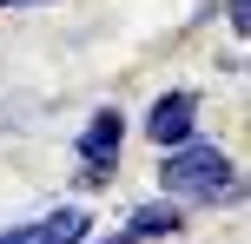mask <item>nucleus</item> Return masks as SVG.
I'll return each instance as SVG.
<instances>
[{"label":"nucleus","instance_id":"20e7f679","mask_svg":"<svg viewBox=\"0 0 251 244\" xmlns=\"http://www.w3.org/2000/svg\"><path fill=\"white\" fill-rule=\"evenodd\" d=\"M178 231H185V205H178V198H146V205L126 218V238L132 244H165Z\"/></svg>","mask_w":251,"mask_h":244},{"label":"nucleus","instance_id":"f257e3e1","mask_svg":"<svg viewBox=\"0 0 251 244\" xmlns=\"http://www.w3.org/2000/svg\"><path fill=\"white\" fill-rule=\"evenodd\" d=\"M159 198H178V205H231L238 198V165H231L225 145H212L205 132L165 145L159 152Z\"/></svg>","mask_w":251,"mask_h":244},{"label":"nucleus","instance_id":"7ed1b4c3","mask_svg":"<svg viewBox=\"0 0 251 244\" xmlns=\"http://www.w3.org/2000/svg\"><path fill=\"white\" fill-rule=\"evenodd\" d=\"M119 152H126V112L119 106H100V112L86 119V132H79V165L119 172Z\"/></svg>","mask_w":251,"mask_h":244},{"label":"nucleus","instance_id":"f03ea898","mask_svg":"<svg viewBox=\"0 0 251 244\" xmlns=\"http://www.w3.org/2000/svg\"><path fill=\"white\" fill-rule=\"evenodd\" d=\"M199 112H205L199 92H192V86H172V92H159V99L146 106L139 132H146L152 152H165V145H178V139H192V132H199Z\"/></svg>","mask_w":251,"mask_h":244},{"label":"nucleus","instance_id":"39448f33","mask_svg":"<svg viewBox=\"0 0 251 244\" xmlns=\"http://www.w3.org/2000/svg\"><path fill=\"white\" fill-rule=\"evenodd\" d=\"M86 238H93L86 205H53L47 218H33V244H86Z\"/></svg>","mask_w":251,"mask_h":244},{"label":"nucleus","instance_id":"1a4fd4ad","mask_svg":"<svg viewBox=\"0 0 251 244\" xmlns=\"http://www.w3.org/2000/svg\"><path fill=\"white\" fill-rule=\"evenodd\" d=\"M86 244H132V238H126V231H113V238H100V231H93Z\"/></svg>","mask_w":251,"mask_h":244},{"label":"nucleus","instance_id":"6e6552de","mask_svg":"<svg viewBox=\"0 0 251 244\" xmlns=\"http://www.w3.org/2000/svg\"><path fill=\"white\" fill-rule=\"evenodd\" d=\"M0 244H33V224H0Z\"/></svg>","mask_w":251,"mask_h":244},{"label":"nucleus","instance_id":"9d476101","mask_svg":"<svg viewBox=\"0 0 251 244\" xmlns=\"http://www.w3.org/2000/svg\"><path fill=\"white\" fill-rule=\"evenodd\" d=\"M7 7H47V0H0V13H7Z\"/></svg>","mask_w":251,"mask_h":244},{"label":"nucleus","instance_id":"423d86ee","mask_svg":"<svg viewBox=\"0 0 251 244\" xmlns=\"http://www.w3.org/2000/svg\"><path fill=\"white\" fill-rule=\"evenodd\" d=\"M225 26H231V33H251V0H225Z\"/></svg>","mask_w":251,"mask_h":244},{"label":"nucleus","instance_id":"0eeeda50","mask_svg":"<svg viewBox=\"0 0 251 244\" xmlns=\"http://www.w3.org/2000/svg\"><path fill=\"white\" fill-rule=\"evenodd\" d=\"M106 185H113L106 165H79V192H106Z\"/></svg>","mask_w":251,"mask_h":244}]
</instances>
